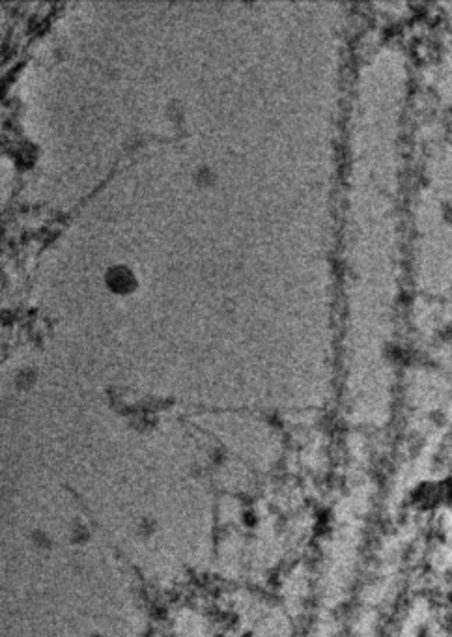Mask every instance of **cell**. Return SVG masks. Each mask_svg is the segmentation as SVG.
Returning a JSON list of instances; mask_svg holds the SVG:
<instances>
[{
    "label": "cell",
    "mask_w": 452,
    "mask_h": 637,
    "mask_svg": "<svg viewBox=\"0 0 452 637\" xmlns=\"http://www.w3.org/2000/svg\"><path fill=\"white\" fill-rule=\"evenodd\" d=\"M107 282L114 292H129L137 284L131 269L124 268V266H116V268L108 269Z\"/></svg>",
    "instance_id": "1"
}]
</instances>
